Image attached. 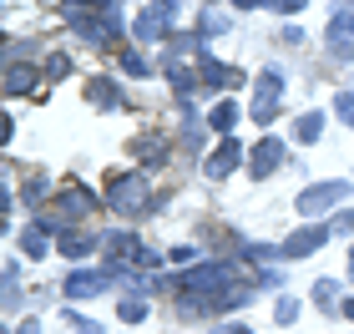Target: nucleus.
<instances>
[{
	"label": "nucleus",
	"mask_w": 354,
	"mask_h": 334,
	"mask_svg": "<svg viewBox=\"0 0 354 334\" xmlns=\"http://www.w3.org/2000/svg\"><path fill=\"white\" fill-rule=\"evenodd\" d=\"M106 198H111L117 213H147L152 208V187H147L142 172H117V178L106 183Z\"/></svg>",
	"instance_id": "f257e3e1"
},
{
	"label": "nucleus",
	"mask_w": 354,
	"mask_h": 334,
	"mask_svg": "<svg viewBox=\"0 0 354 334\" xmlns=\"http://www.w3.org/2000/svg\"><path fill=\"white\" fill-rule=\"evenodd\" d=\"M329 233L334 228H324V223H309V228L288 233L283 243H279V259H309V253H319V248L329 243Z\"/></svg>",
	"instance_id": "f03ea898"
},
{
	"label": "nucleus",
	"mask_w": 354,
	"mask_h": 334,
	"mask_svg": "<svg viewBox=\"0 0 354 334\" xmlns=\"http://www.w3.org/2000/svg\"><path fill=\"white\" fill-rule=\"evenodd\" d=\"M102 248L111 253V259H117V253H122V259L132 263V268H157V263H162V259H157L152 248H142V243H137L132 233H106V238H102Z\"/></svg>",
	"instance_id": "7ed1b4c3"
},
{
	"label": "nucleus",
	"mask_w": 354,
	"mask_h": 334,
	"mask_svg": "<svg viewBox=\"0 0 354 334\" xmlns=\"http://www.w3.org/2000/svg\"><path fill=\"white\" fill-rule=\"evenodd\" d=\"M344 198H349V183H319V187H304V193H299V213L314 218V213H324V208H334V203H344Z\"/></svg>",
	"instance_id": "20e7f679"
},
{
	"label": "nucleus",
	"mask_w": 354,
	"mask_h": 334,
	"mask_svg": "<svg viewBox=\"0 0 354 334\" xmlns=\"http://www.w3.org/2000/svg\"><path fill=\"white\" fill-rule=\"evenodd\" d=\"M324 46H329V56H334V61H354V15H349V6L329 21Z\"/></svg>",
	"instance_id": "39448f33"
},
{
	"label": "nucleus",
	"mask_w": 354,
	"mask_h": 334,
	"mask_svg": "<svg viewBox=\"0 0 354 334\" xmlns=\"http://www.w3.org/2000/svg\"><path fill=\"white\" fill-rule=\"evenodd\" d=\"M111 284H117L111 268H76V274L66 279V294L71 299H96V294H106Z\"/></svg>",
	"instance_id": "423d86ee"
},
{
	"label": "nucleus",
	"mask_w": 354,
	"mask_h": 334,
	"mask_svg": "<svg viewBox=\"0 0 354 334\" xmlns=\"http://www.w3.org/2000/svg\"><path fill=\"white\" fill-rule=\"evenodd\" d=\"M283 163V142L279 137H263L259 147H253V157H248V172L253 178H273V167Z\"/></svg>",
	"instance_id": "0eeeda50"
},
{
	"label": "nucleus",
	"mask_w": 354,
	"mask_h": 334,
	"mask_svg": "<svg viewBox=\"0 0 354 334\" xmlns=\"http://www.w3.org/2000/svg\"><path fill=\"white\" fill-rule=\"evenodd\" d=\"M167 15H172V6H147V10L132 21L137 41H162V36H167Z\"/></svg>",
	"instance_id": "6e6552de"
},
{
	"label": "nucleus",
	"mask_w": 354,
	"mask_h": 334,
	"mask_svg": "<svg viewBox=\"0 0 354 334\" xmlns=\"http://www.w3.org/2000/svg\"><path fill=\"white\" fill-rule=\"evenodd\" d=\"M238 163H243V147H238V137H228V142H223V147L203 163V172H207V178H228Z\"/></svg>",
	"instance_id": "1a4fd4ad"
},
{
	"label": "nucleus",
	"mask_w": 354,
	"mask_h": 334,
	"mask_svg": "<svg viewBox=\"0 0 354 334\" xmlns=\"http://www.w3.org/2000/svg\"><path fill=\"white\" fill-rule=\"evenodd\" d=\"M41 71L30 66V61H10L6 66V97H26V91H36Z\"/></svg>",
	"instance_id": "9d476101"
},
{
	"label": "nucleus",
	"mask_w": 354,
	"mask_h": 334,
	"mask_svg": "<svg viewBox=\"0 0 354 334\" xmlns=\"http://www.w3.org/2000/svg\"><path fill=\"white\" fill-rule=\"evenodd\" d=\"M198 76H203L207 86H238V82H243V71L223 66V61H213V56H203V51H198Z\"/></svg>",
	"instance_id": "9b49d317"
},
{
	"label": "nucleus",
	"mask_w": 354,
	"mask_h": 334,
	"mask_svg": "<svg viewBox=\"0 0 354 334\" xmlns=\"http://www.w3.org/2000/svg\"><path fill=\"white\" fill-rule=\"evenodd\" d=\"M294 137L299 142H319L324 137V111H304V117L294 122Z\"/></svg>",
	"instance_id": "f8f14e48"
},
{
	"label": "nucleus",
	"mask_w": 354,
	"mask_h": 334,
	"mask_svg": "<svg viewBox=\"0 0 354 334\" xmlns=\"http://www.w3.org/2000/svg\"><path fill=\"white\" fill-rule=\"evenodd\" d=\"M91 208H96V198L86 187H66V193H61V213H91Z\"/></svg>",
	"instance_id": "ddd939ff"
},
{
	"label": "nucleus",
	"mask_w": 354,
	"mask_h": 334,
	"mask_svg": "<svg viewBox=\"0 0 354 334\" xmlns=\"http://www.w3.org/2000/svg\"><path fill=\"white\" fill-rule=\"evenodd\" d=\"M233 122H238V106L233 102H218L213 111H207V127H213V132H233Z\"/></svg>",
	"instance_id": "4468645a"
},
{
	"label": "nucleus",
	"mask_w": 354,
	"mask_h": 334,
	"mask_svg": "<svg viewBox=\"0 0 354 334\" xmlns=\"http://www.w3.org/2000/svg\"><path fill=\"white\" fill-rule=\"evenodd\" d=\"M86 91H91V102H96V106H111V102H122L117 82H106V76H96V82H91Z\"/></svg>",
	"instance_id": "2eb2a0df"
},
{
	"label": "nucleus",
	"mask_w": 354,
	"mask_h": 334,
	"mask_svg": "<svg viewBox=\"0 0 354 334\" xmlns=\"http://www.w3.org/2000/svg\"><path fill=\"white\" fill-rule=\"evenodd\" d=\"M259 97H283V71L279 66H263L259 71Z\"/></svg>",
	"instance_id": "dca6fc26"
},
{
	"label": "nucleus",
	"mask_w": 354,
	"mask_h": 334,
	"mask_svg": "<svg viewBox=\"0 0 354 334\" xmlns=\"http://www.w3.org/2000/svg\"><path fill=\"white\" fill-rule=\"evenodd\" d=\"M248 117H253V122H259V127H268L273 117H279V97H259V102H253V106H248Z\"/></svg>",
	"instance_id": "f3484780"
},
{
	"label": "nucleus",
	"mask_w": 354,
	"mask_h": 334,
	"mask_svg": "<svg viewBox=\"0 0 354 334\" xmlns=\"http://www.w3.org/2000/svg\"><path fill=\"white\" fill-rule=\"evenodd\" d=\"M117 319H122V324H142V319H147V304H142V299H122V304H117Z\"/></svg>",
	"instance_id": "a211bd4d"
},
{
	"label": "nucleus",
	"mask_w": 354,
	"mask_h": 334,
	"mask_svg": "<svg viewBox=\"0 0 354 334\" xmlns=\"http://www.w3.org/2000/svg\"><path fill=\"white\" fill-rule=\"evenodd\" d=\"M21 248L30 253V259H41V253H46V228H26L21 233Z\"/></svg>",
	"instance_id": "6ab92c4d"
},
{
	"label": "nucleus",
	"mask_w": 354,
	"mask_h": 334,
	"mask_svg": "<svg viewBox=\"0 0 354 334\" xmlns=\"http://www.w3.org/2000/svg\"><path fill=\"white\" fill-rule=\"evenodd\" d=\"M61 248H66L71 259H86V253H91V238H82V233H61Z\"/></svg>",
	"instance_id": "aec40b11"
},
{
	"label": "nucleus",
	"mask_w": 354,
	"mask_h": 334,
	"mask_svg": "<svg viewBox=\"0 0 354 334\" xmlns=\"http://www.w3.org/2000/svg\"><path fill=\"white\" fill-rule=\"evenodd\" d=\"M273 319H279V324H294V319H299V304H294V299H279V304H273Z\"/></svg>",
	"instance_id": "412c9836"
},
{
	"label": "nucleus",
	"mask_w": 354,
	"mask_h": 334,
	"mask_svg": "<svg viewBox=\"0 0 354 334\" xmlns=\"http://www.w3.org/2000/svg\"><path fill=\"white\" fill-rule=\"evenodd\" d=\"M122 66L132 71V76H147V71H152V66H147V56H142V51H127V56H122Z\"/></svg>",
	"instance_id": "4be33fe9"
},
{
	"label": "nucleus",
	"mask_w": 354,
	"mask_h": 334,
	"mask_svg": "<svg viewBox=\"0 0 354 334\" xmlns=\"http://www.w3.org/2000/svg\"><path fill=\"white\" fill-rule=\"evenodd\" d=\"M66 71H71V61L61 56V51H51V61H46V76H51V82H56V76H66Z\"/></svg>",
	"instance_id": "5701e85b"
},
{
	"label": "nucleus",
	"mask_w": 354,
	"mask_h": 334,
	"mask_svg": "<svg viewBox=\"0 0 354 334\" xmlns=\"http://www.w3.org/2000/svg\"><path fill=\"white\" fill-rule=\"evenodd\" d=\"M334 111H339V117L354 127V91H339V102H334Z\"/></svg>",
	"instance_id": "b1692460"
},
{
	"label": "nucleus",
	"mask_w": 354,
	"mask_h": 334,
	"mask_svg": "<svg viewBox=\"0 0 354 334\" xmlns=\"http://www.w3.org/2000/svg\"><path fill=\"white\" fill-rule=\"evenodd\" d=\"M137 157H147V163L157 157V163H162V157H167V147H162V142H137Z\"/></svg>",
	"instance_id": "393cba45"
},
{
	"label": "nucleus",
	"mask_w": 354,
	"mask_h": 334,
	"mask_svg": "<svg viewBox=\"0 0 354 334\" xmlns=\"http://www.w3.org/2000/svg\"><path fill=\"white\" fill-rule=\"evenodd\" d=\"M243 259H253V263H263V259H279V248H263V243H248V248H243Z\"/></svg>",
	"instance_id": "a878e982"
},
{
	"label": "nucleus",
	"mask_w": 354,
	"mask_h": 334,
	"mask_svg": "<svg viewBox=\"0 0 354 334\" xmlns=\"http://www.w3.org/2000/svg\"><path fill=\"white\" fill-rule=\"evenodd\" d=\"M334 289H339L334 279H319V284H314V299H324V304H329V299H334Z\"/></svg>",
	"instance_id": "bb28decb"
},
{
	"label": "nucleus",
	"mask_w": 354,
	"mask_h": 334,
	"mask_svg": "<svg viewBox=\"0 0 354 334\" xmlns=\"http://www.w3.org/2000/svg\"><path fill=\"white\" fill-rule=\"evenodd\" d=\"M26 198H30V203L46 198V183H41V178H30V183H26Z\"/></svg>",
	"instance_id": "cd10ccee"
},
{
	"label": "nucleus",
	"mask_w": 354,
	"mask_h": 334,
	"mask_svg": "<svg viewBox=\"0 0 354 334\" xmlns=\"http://www.w3.org/2000/svg\"><path fill=\"white\" fill-rule=\"evenodd\" d=\"M334 233H354V213H339V218H334Z\"/></svg>",
	"instance_id": "c85d7f7f"
},
{
	"label": "nucleus",
	"mask_w": 354,
	"mask_h": 334,
	"mask_svg": "<svg viewBox=\"0 0 354 334\" xmlns=\"http://www.w3.org/2000/svg\"><path fill=\"white\" fill-rule=\"evenodd\" d=\"M218 334H253V329H243V324H223Z\"/></svg>",
	"instance_id": "c756f323"
},
{
	"label": "nucleus",
	"mask_w": 354,
	"mask_h": 334,
	"mask_svg": "<svg viewBox=\"0 0 354 334\" xmlns=\"http://www.w3.org/2000/svg\"><path fill=\"white\" fill-rule=\"evenodd\" d=\"M21 334H41V329H36V324H26V329H21Z\"/></svg>",
	"instance_id": "7c9ffc66"
},
{
	"label": "nucleus",
	"mask_w": 354,
	"mask_h": 334,
	"mask_svg": "<svg viewBox=\"0 0 354 334\" xmlns=\"http://www.w3.org/2000/svg\"><path fill=\"white\" fill-rule=\"evenodd\" d=\"M349 279H354V248H349Z\"/></svg>",
	"instance_id": "2f4dec72"
},
{
	"label": "nucleus",
	"mask_w": 354,
	"mask_h": 334,
	"mask_svg": "<svg viewBox=\"0 0 354 334\" xmlns=\"http://www.w3.org/2000/svg\"><path fill=\"white\" fill-rule=\"evenodd\" d=\"M344 314H349V319H354V299H349V304H344Z\"/></svg>",
	"instance_id": "473e14b6"
}]
</instances>
